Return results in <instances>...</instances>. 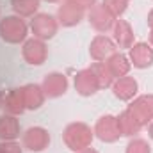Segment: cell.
<instances>
[{"mask_svg":"<svg viewBox=\"0 0 153 153\" xmlns=\"http://www.w3.org/2000/svg\"><path fill=\"white\" fill-rule=\"evenodd\" d=\"M20 137V121L16 116H0V141H16Z\"/></svg>","mask_w":153,"mask_h":153,"instance_id":"20","label":"cell"},{"mask_svg":"<svg viewBox=\"0 0 153 153\" xmlns=\"http://www.w3.org/2000/svg\"><path fill=\"white\" fill-rule=\"evenodd\" d=\"M128 59L134 68L137 70H146L153 64V46L150 43H134L128 50Z\"/></svg>","mask_w":153,"mask_h":153,"instance_id":"11","label":"cell"},{"mask_svg":"<svg viewBox=\"0 0 153 153\" xmlns=\"http://www.w3.org/2000/svg\"><path fill=\"white\" fill-rule=\"evenodd\" d=\"M117 119V126H119V132H121V137H134L135 134H139L143 130V123L134 116V112L126 107L119 116H116Z\"/></svg>","mask_w":153,"mask_h":153,"instance_id":"16","label":"cell"},{"mask_svg":"<svg viewBox=\"0 0 153 153\" xmlns=\"http://www.w3.org/2000/svg\"><path fill=\"white\" fill-rule=\"evenodd\" d=\"M85 14H87L85 9H82L80 5H76L73 2L64 0V2H61V5L57 9V22L62 27H76L85 18Z\"/></svg>","mask_w":153,"mask_h":153,"instance_id":"8","label":"cell"},{"mask_svg":"<svg viewBox=\"0 0 153 153\" xmlns=\"http://www.w3.org/2000/svg\"><path fill=\"white\" fill-rule=\"evenodd\" d=\"M93 137H94L93 128H91L87 123H84V121L68 123L66 128H64V132H62L64 144H66L73 153L89 148L91 143H93Z\"/></svg>","mask_w":153,"mask_h":153,"instance_id":"1","label":"cell"},{"mask_svg":"<svg viewBox=\"0 0 153 153\" xmlns=\"http://www.w3.org/2000/svg\"><path fill=\"white\" fill-rule=\"evenodd\" d=\"M41 87H43L46 98H59L68 91V78L64 73L52 71V73L45 75L43 82H41Z\"/></svg>","mask_w":153,"mask_h":153,"instance_id":"12","label":"cell"},{"mask_svg":"<svg viewBox=\"0 0 153 153\" xmlns=\"http://www.w3.org/2000/svg\"><path fill=\"white\" fill-rule=\"evenodd\" d=\"M22 91H23V100H25L27 111L41 109L46 96H45V91L39 84H25V85H22Z\"/></svg>","mask_w":153,"mask_h":153,"instance_id":"18","label":"cell"},{"mask_svg":"<svg viewBox=\"0 0 153 153\" xmlns=\"http://www.w3.org/2000/svg\"><path fill=\"white\" fill-rule=\"evenodd\" d=\"M87 22H89V25L96 30V32H100V34H105V32H109V30H112V27H114L116 20L105 7H103V4H94L89 11H87Z\"/></svg>","mask_w":153,"mask_h":153,"instance_id":"5","label":"cell"},{"mask_svg":"<svg viewBox=\"0 0 153 153\" xmlns=\"http://www.w3.org/2000/svg\"><path fill=\"white\" fill-rule=\"evenodd\" d=\"M125 153H152V146L148 141H144L141 137H132L126 144Z\"/></svg>","mask_w":153,"mask_h":153,"instance_id":"24","label":"cell"},{"mask_svg":"<svg viewBox=\"0 0 153 153\" xmlns=\"http://www.w3.org/2000/svg\"><path fill=\"white\" fill-rule=\"evenodd\" d=\"M146 23H148V27L153 29V9L148 13V18H146Z\"/></svg>","mask_w":153,"mask_h":153,"instance_id":"27","label":"cell"},{"mask_svg":"<svg viewBox=\"0 0 153 153\" xmlns=\"http://www.w3.org/2000/svg\"><path fill=\"white\" fill-rule=\"evenodd\" d=\"M112 39H114V43H116L117 48L130 50V46L135 43V34H134L132 25H130L126 20L117 18L116 23H114V27H112Z\"/></svg>","mask_w":153,"mask_h":153,"instance_id":"15","label":"cell"},{"mask_svg":"<svg viewBox=\"0 0 153 153\" xmlns=\"http://www.w3.org/2000/svg\"><path fill=\"white\" fill-rule=\"evenodd\" d=\"M0 153H23V148L16 141H0Z\"/></svg>","mask_w":153,"mask_h":153,"instance_id":"25","label":"cell"},{"mask_svg":"<svg viewBox=\"0 0 153 153\" xmlns=\"http://www.w3.org/2000/svg\"><path fill=\"white\" fill-rule=\"evenodd\" d=\"M91 70H93V73H94L96 78H98L100 89L112 87V84H114L116 78L112 76V73L109 71V68H107V64H105V62H94V64L91 66Z\"/></svg>","mask_w":153,"mask_h":153,"instance_id":"22","label":"cell"},{"mask_svg":"<svg viewBox=\"0 0 153 153\" xmlns=\"http://www.w3.org/2000/svg\"><path fill=\"white\" fill-rule=\"evenodd\" d=\"M22 144L29 152L41 153L50 146V134L43 126H30L25 130V134L22 137Z\"/></svg>","mask_w":153,"mask_h":153,"instance_id":"4","label":"cell"},{"mask_svg":"<svg viewBox=\"0 0 153 153\" xmlns=\"http://www.w3.org/2000/svg\"><path fill=\"white\" fill-rule=\"evenodd\" d=\"M116 48L117 46L112 38H109L105 34H98L93 38L91 45H89V55L94 62H105L116 52Z\"/></svg>","mask_w":153,"mask_h":153,"instance_id":"9","label":"cell"},{"mask_svg":"<svg viewBox=\"0 0 153 153\" xmlns=\"http://www.w3.org/2000/svg\"><path fill=\"white\" fill-rule=\"evenodd\" d=\"M29 25L25 23L23 18L11 14V16H4L0 20V39L9 43V45H20L25 43L29 36Z\"/></svg>","mask_w":153,"mask_h":153,"instance_id":"2","label":"cell"},{"mask_svg":"<svg viewBox=\"0 0 153 153\" xmlns=\"http://www.w3.org/2000/svg\"><path fill=\"white\" fill-rule=\"evenodd\" d=\"M105 64H107L109 71L112 73L114 78L126 76L128 71H130V68H132V62H130L128 55H125V53H121V52H114V53L105 61Z\"/></svg>","mask_w":153,"mask_h":153,"instance_id":"19","label":"cell"},{"mask_svg":"<svg viewBox=\"0 0 153 153\" xmlns=\"http://www.w3.org/2000/svg\"><path fill=\"white\" fill-rule=\"evenodd\" d=\"M68 2H73L76 5H80L82 9H85V11H89V9L96 4V0H68Z\"/></svg>","mask_w":153,"mask_h":153,"instance_id":"26","label":"cell"},{"mask_svg":"<svg viewBox=\"0 0 153 153\" xmlns=\"http://www.w3.org/2000/svg\"><path fill=\"white\" fill-rule=\"evenodd\" d=\"M22 57L27 64L30 66H41L46 57H48V48H46V43L41 41L38 38H30L27 39L22 46Z\"/></svg>","mask_w":153,"mask_h":153,"instance_id":"7","label":"cell"},{"mask_svg":"<svg viewBox=\"0 0 153 153\" xmlns=\"http://www.w3.org/2000/svg\"><path fill=\"white\" fill-rule=\"evenodd\" d=\"M150 45L153 46V29H150Z\"/></svg>","mask_w":153,"mask_h":153,"instance_id":"31","label":"cell"},{"mask_svg":"<svg viewBox=\"0 0 153 153\" xmlns=\"http://www.w3.org/2000/svg\"><path fill=\"white\" fill-rule=\"evenodd\" d=\"M128 2L130 0H103L102 4L114 18H121V14H125V11L128 9Z\"/></svg>","mask_w":153,"mask_h":153,"instance_id":"23","label":"cell"},{"mask_svg":"<svg viewBox=\"0 0 153 153\" xmlns=\"http://www.w3.org/2000/svg\"><path fill=\"white\" fill-rule=\"evenodd\" d=\"M73 84H75V91L80 96H84V98L93 96V94H96L100 91L98 78L93 73L91 68H84V70L76 71L75 78H73Z\"/></svg>","mask_w":153,"mask_h":153,"instance_id":"10","label":"cell"},{"mask_svg":"<svg viewBox=\"0 0 153 153\" xmlns=\"http://www.w3.org/2000/svg\"><path fill=\"white\" fill-rule=\"evenodd\" d=\"M148 132H150V137H152V141H153V121L148 123Z\"/></svg>","mask_w":153,"mask_h":153,"instance_id":"29","label":"cell"},{"mask_svg":"<svg viewBox=\"0 0 153 153\" xmlns=\"http://www.w3.org/2000/svg\"><path fill=\"white\" fill-rule=\"evenodd\" d=\"M29 29L34 34V38L41 39V41H48V39H52L57 34L59 22H57L55 16H52L48 13H38V14L32 16Z\"/></svg>","mask_w":153,"mask_h":153,"instance_id":"3","label":"cell"},{"mask_svg":"<svg viewBox=\"0 0 153 153\" xmlns=\"http://www.w3.org/2000/svg\"><path fill=\"white\" fill-rule=\"evenodd\" d=\"M2 109L5 111V114H11V116H20L27 111L22 87L9 89L7 94H4V107Z\"/></svg>","mask_w":153,"mask_h":153,"instance_id":"17","label":"cell"},{"mask_svg":"<svg viewBox=\"0 0 153 153\" xmlns=\"http://www.w3.org/2000/svg\"><path fill=\"white\" fill-rule=\"evenodd\" d=\"M112 94H114L117 100L121 102H132L135 96H137V91H139V84L134 76H121V78H116L114 84H112Z\"/></svg>","mask_w":153,"mask_h":153,"instance_id":"14","label":"cell"},{"mask_svg":"<svg viewBox=\"0 0 153 153\" xmlns=\"http://www.w3.org/2000/svg\"><path fill=\"white\" fill-rule=\"evenodd\" d=\"M45 2H50V4H57V2H64V0H45Z\"/></svg>","mask_w":153,"mask_h":153,"instance_id":"32","label":"cell"},{"mask_svg":"<svg viewBox=\"0 0 153 153\" xmlns=\"http://www.w3.org/2000/svg\"><path fill=\"white\" fill-rule=\"evenodd\" d=\"M128 109L134 112V116L146 126L150 121H153V94H141L135 96Z\"/></svg>","mask_w":153,"mask_h":153,"instance_id":"13","label":"cell"},{"mask_svg":"<svg viewBox=\"0 0 153 153\" xmlns=\"http://www.w3.org/2000/svg\"><path fill=\"white\" fill-rule=\"evenodd\" d=\"M2 107H4V93L0 91V109H2Z\"/></svg>","mask_w":153,"mask_h":153,"instance_id":"30","label":"cell"},{"mask_svg":"<svg viewBox=\"0 0 153 153\" xmlns=\"http://www.w3.org/2000/svg\"><path fill=\"white\" fill-rule=\"evenodd\" d=\"M93 132L102 143H107V144L119 141V137H121V132H119V126H117V119L112 114H105L102 117H98V121L94 123Z\"/></svg>","mask_w":153,"mask_h":153,"instance_id":"6","label":"cell"},{"mask_svg":"<svg viewBox=\"0 0 153 153\" xmlns=\"http://www.w3.org/2000/svg\"><path fill=\"white\" fill-rule=\"evenodd\" d=\"M76 153H100V152H98V150H94V148H91V146H89V148H85V150H82V152H76Z\"/></svg>","mask_w":153,"mask_h":153,"instance_id":"28","label":"cell"},{"mask_svg":"<svg viewBox=\"0 0 153 153\" xmlns=\"http://www.w3.org/2000/svg\"><path fill=\"white\" fill-rule=\"evenodd\" d=\"M11 7L20 18H32L34 14H38L39 0H11Z\"/></svg>","mask_w":153,"mask_h":153,"instance_id":"21","label":"cell"}]
</instances>
